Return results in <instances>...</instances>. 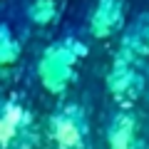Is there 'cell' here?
I'll return each instance as SVG.
<instances>
[{
    "label": "cell",
    "instance_id": "6da1fadb",
    "mask_svg": "<svg viewBox=\"0 0 149 149\" xmlns=\"http://www.w3.org/2000/svg\"><path fill=\"white\" fill-rule=\"evenodd\" d=\"M47 137L55 149H90V117L85 107H57L47 119Z\"/></svg>",
    "mask_w": 149,
    "mask_h": 149
},
{
    "label": "cell",
    "instance_id": "7a4b0ae2",
    "mask_svg": "<svg viewBox=\"0 0 149 149\" xmlns=\"http://www.w3.org/2000/svg\"><path fill=\"white\" fill-rule=\"evenodd\" d=\"M37 129L32 112L20 97H8L0 117V144L3 149H32L37 144Z\"/></svg>",
    "mask_w": 149,
    "mask_h": 149
}]
</instances>
